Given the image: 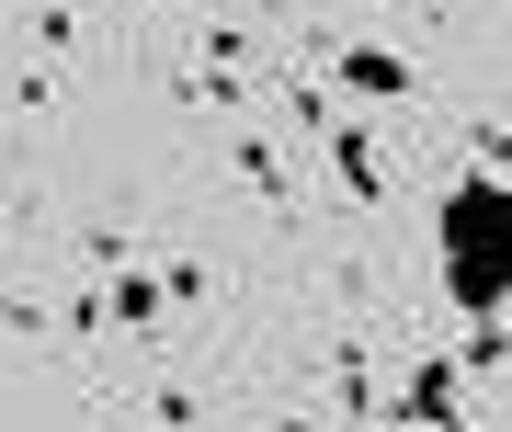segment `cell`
Here are the masks:
<instances>
[{
  "instance_id": "1",
  "label": "cell",
  "mask_w": 512,
  "mask_h": 432,
  "mask_svg": "<svg viewBox=\"0 0 512 432\" xmlns=\"http://www.w3.org/2000/svg\"><path fill=\"white\" fill-rule=\"evenodd\" d=\"M433 239H444V296H456L467 319H501V251H512V216H501V137H478V160H467L456 194H444Z\"/></svg>"
},
{
  "instance_id": "2",
  "label": "cell",
  "mask_w": 512,
  "mask_h": 432,
  "mask_svg": "<svg viewBox=\"0 0 512 432\" xmlns=\"http://www.w3.org/2000/svg\"><path fill=\"white\" fill-rule=\"evenodd\" d=\"M330 80H342L353 103H421L410 46H387V35H330Z\"/></svg>"
},
{
  "instance_id": "3",
  "label": "cell",
  "mask_w": 512,
  "mask_h": 432,
  "mask_svg": "<svg viewBox=\"0 0 512 432\" xmlns=\"http://www.w3.org/2000/svg\"><path fill=\"white\" fill-rule=\"evenodd\" d=\"M376 421H410V432H478L467 421V376H456V364H410V376H399V398H376Z\"/></svg>"
},
{
  "instance_id": "4",
  "label": "cell",
  "mask_w": 512,
  "mask_h": 432,
  "mask_svg": "<svg viewBox=\"0 0 512 432\" xmlns=\"http://www.w3.org/2000/svg\"><path fill=\"white\" fill-rule=\"evenodd\" d=\"M228 171L251 182V205L274 216V228H296V171H285V148H274V126H251V114H239V126H228Z\"/></svg>"
},
{
  "instance_id": "5",
  "label": "cell",
  "mask_w": 512,
  "mask_h": 432,
  "mask_svg": "<svg viewBox=\"0 0 512 432\" xmlns=\"http://www.w3.org/2000/svg\"><path fill=\"white\" fill-rule=\"evenodd\" d=\"M330 171H342V194L365 205V216H387V194H399V171H387V148H376V126H353V114H330Z\"/></svg>"
},
{
  "instance_id": "6",
  "label": "cell",
  "mask_w": 512,
  "mask_h": 432,
  "mask_svg": "<svg viewBox=\"0 0 512 432\" xmlns=\"http://www.w3.org/2000/svg\"><path fill=\"white\" fill-rule=\"evenodd\" d=\"M12 23H23V46H35V57H80V46H92V23H80L69 0H12Z\"/></svg>"
},
{
  "instance_id": "7",
  "label": "cell",
  "mask_w": 512,
  "mask_h": 432,
  "mask_svg": "<svg viewBox=\"0 0 512 432\" xmlns=\"http://www.w3.org/2000/svg\"><path fill=\"white\" fill-rule=\"evenodd\" d=\"M148 319H171V296H160V273H114V285H103V330H148Z\"/></svg>"
},
{
  "instance_id": "8",
  "label": "cell",
  "mask_w": 512,
  "mask_h": 432,
  "mask_svg": "<svg viewBox=\"0 0 512 432\" xmlns=\"http://www.w3.org/2000/svg\"><path fill=\"white\" fill-rule=\"evenodd\" d=\"M137 410L160 421V432H205V421H217V398H205V387H183V376H160V387H137Z\"/></svg>"
},
{
  "instance_id": "9",
  "label": "cell",
  "mask_w": 512,
  "mask_h": 432,
  "mask_svg": "<svg viewBox=\"0 0 512 432\" xmlns=\"http://www.w3.org/2000/svg\"><path fill=\"white\" fill-rule=\"evenodd\" d=\"M239 57H251L239 23H205V35H194V69H228V80H239Z\"/></svg>"
},
{
  "instance_id": "10",
  "label": "cell",
  "mask_w": 512,
  "mask_h": 432,
  "mask_svg": "<svg viewBox=\"0 0 512 432\" xmlns=\"http://www.w3.org/2000/svg\"><path fill=\"white\" fill-rule=\"evenodd\" d=\"M12 228H23V205H12V194H0V239H12Z\"/></svg>"
},
{
  "instance_id": "11",
  "label": "cell",
  "mask_w": 512,
  "mask_h": 432,
  "mask_svg": "<svg viewBox=\"0 0 512 432\" xmlns=\"http://www.w3.org/2000/svg\"><path fill=\"white\" fill-rule=\"evenodd\" d=\"M137 12H183V0H137Z\"/></svg>"
},
{
  "instance_id": "12",
  "label": "cell",
  "mask_w": 512,
  "mask_h": 432,
  "mask_svg": "<svg viewBox=\"0 0 512 432\" xmlns=\"http://www.w3.org/2000/svg\"><path fill=\"white\" fill-rule=\"evenodd\" d=\"M0 12H12V0H0Z\"/></svg>"
}]
</instances>
